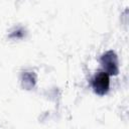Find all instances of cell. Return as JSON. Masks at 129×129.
Returning <instances> with one entry per match:
<instances>
[{"label":"cell","mask_w":129,"mask_h":129,"mask_svg":"<svg viewBox=\"0 0 129 129\" xmlns=\"http://www.w3.org/2000/svg\"><path fill=\"white\" fill-rule=\"evenodd\" d=\"M92 86L94 91L99 95H104L108 92L110 86L109 75L105 72H99L92 80Z\"/></svg>","instance_id":"6da1fadb"},{"label":"cell","mask_w":129,"mask_h":129,"mask_svg":"<svg viewBox=\"0 0 129 129\" xmlns=\"http://www.w3.org/2000/svg\"><path fill=\"white\" fill-rule=\"evenodd\" d=\"M101 62L105 69V73H109L111 75H116L118 73V59L113 51H108L103 54Z\"/></svg>","instance_id":"7a4b0ae2"}]
</instances>
